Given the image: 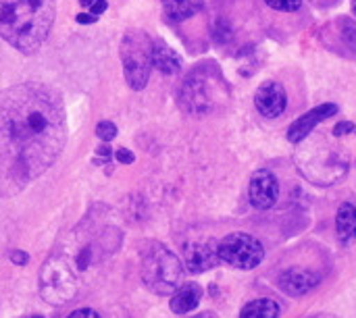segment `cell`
I'll list each match as a JSON object with an SVG mask.
<instances>
[{"label":"cell","mask_w":356,"mask_h":318,"mask_svg":"<svg viewBox=\"0 0 356 318\" xmlns=\"http://www.w3.org/2000/svg\"><path fill=\"white\" fill-rule=\"evenodd\" d=\"M67 144V112L58 92L23 81L0 92V190L19 192L42 177Z\"/></svg>","instance_id":"6da1fadb"},{"label":"cell","mask_w":356,"mask_h":318,"mask_svg":"<svg viewBox=\"0 0 356 318\" xmlns=\"http://www.w3.org/2000/svg\"><path fill=\"white\" fill-rule=\"evenodd\" d=\"M56 0H0V37L23 54H33L50 35Z\"/></svg>","instance_id":"7a4b0ae2"},{"label":"cell","mask_w":356,"mask_h":318,"mask_svg":"<svg viewBox=\"0 0 356 318\" xmlns=\"http://www.w3.org/2000/svg\"><path fill=\"white\" fill-rule=\"evenodd\" d=\"M140 256V277L152 294L169 296L179 287L184 265L165 244L150 240L142 246Z\"/></svg>","instance_id":"3957f363"},{"label":"cell","mask_w":356,"mask_h":318,"mask_svg":"<svg viewBox=\"0 0 356 318\" xmlns=\"http://www.w3.org/2000/svg\"><path fill=\"white\" fill-rule=\"evenodd\" d=\"M40 296L50 306H63L71 302L77 294V273L71 265V260L63 254H50L42 269L38 279Z\"/></svg>","instance_id":"277c9868"},{"label":"cell","mask_w":356,"mask_h":318,"mask_svg":"<svg viewBox=\"0 0 356 318\" xmlns=\"http://www.w3.org/2000/svg\"><path fill=\"white\" fill-rule=\"evenodd\" d=\"M150 52H152V37L144 29L125 31L119 46V54L123 62L125 81L136 92L144 90L150 79V69H152Z\"/></svg>","instance_id":"5b68a950"},{"label":"cell","mask_w":356,"mask_h":318,"mask_svg":"<svg viewBox=\"0 0 356 318\" xmlns=\"http://www.w3.org/2000/svg\"><path fill=\"white\" fill-rule=\"evenodd\" d=\"M217 252L221 262H227L234 269L242 271L257 269L265 258L263 244L248 233H229L217 244Z\"/></svg>","instance_id":"8992f818"},{"label":"cell","mask_w":356,"mask_h":318,"mask_svg":"<svg viewBox=\"0 0 356 318\" xmlns=\"http://www.w3.org/2000/svg\"><path fill=\"white\" fill-rule=\"evenodd\" d=\"M179 102H181L184 110H188L190 115L209 112L213 106V96H211V87H209L207 79L198 73L190 75L181 85Z\"/></svg>","instance_id":"52a82bcc"},{"label":"cell","mask_w":356,"mask_h":318,"mask_svg":"<svg viewBox=\"0 0 356 318\" xmlns=\"http://www.w3.org/2000/svg\"><path fill=\"white\" fill-rule=\"evenodd\" d=\"M338 110H340V108H338V104H334V102H325V104H319V106L311 108L309 112H305L302 117H298V119L290 125V129H288V140H290L292 144L305 142V140L317 129L319 123H323V121L336 117Z\"/></svg>","instance_id":"ba28073f"},{"label":"cell","mask_w":356,"mask_h":318,"mask_svg":"<svg viewBox=\"0 0 356 318\" xmlns=\"http://www.w3.org/2000/svg\"><path fill=\"white\" fill-rule=\"evenodd\" d=\"M277 196H280V183H277V177L267 171V169H261L252 175L250 179V185H248V200L254 208L259 210H269L271 206H275L277 202Z\"/></svg>","instance_id":"9c48e42d"},{"label":"cell","mask_w":356,"mask_h":318,"mask_svg":"<svg viewBox=\"0 0 356 318\" xmlns=\"http://www.w3.org/2000/svg\"><path fill=\"white\" fill-rule=\"evenodd\" d=\"M254 106L265 119H277L288 108V94L280 81H265L254 94Z\"/></svg>","instance_id":"30bf717a"},{"label":"cell","mask_w":356,"mask_h":318,"mask_svg":"<svg viewBox=\"0 0 356 318\" xmlns=\"http://www.w3.org/2000/svg\"><path fill=\"white\" fill-rule=\"evenodd\" d=\"M219 242H190L184 246V265L190 273H204L215 269L221 258L217 252Z\"/></svg>","instance_id":"8fae6325"},{"label":"cell","mask_w":356,"mask_h":318,"mask_svg":"<svg viewBox=\"0 0 356 318\" xmlns=\"http://www.w3.org/2000/svg\"><path fill=\"white\" fill-rule=\"evenodd\" d=\"M321 283V275L307 271V269H290L280 275L277 285L288 296H302L311 290H315Z\"/></svg>","instance_id":"7c38bea8"},{"label":"cell","mask_w":356,"mask_h":318,"mask_svg":"<svg viewBox=\"0 0 356 318\" xmlns=\"http://www.w3.org/2000/svg\"><path fill=\"white\" fill-rule=\"evenodd\" d=\"M150 58H152V67L159 69V71L165 73V75H175V73H179L181 67H184L181 56H179L167 42H163L161 37H154V40H152Z\"/></svg>","instance_id":"4fadbf2b"},{"label":"cell","mask_w":356,"mask_h":318,"mask_svg":"<svg viewBox=\"0 0 356 318\" xmlns=\"http://www.w3.org/2000/svg\"><path fill=\"white\" fill-rule=\"evenodd\" d=\"M200 300H202V287L196 283H184L171 296V310L175 315H188L200 304Z\"/></svg>","instance_id":"5bb4252c"},{"label":"cell","mask_w":356,"mask_h":318,"mask_svg":"<svg viewBox=\"0 0 356 318\" xmlns=\"http://www.w3.org/2000/svg\"><path fill=\"white\" fill-rule=\"evenodd\" d=\"M336 231L342 244H353L356 240V206L344 202L336 215Z\"/></svg>","instance_id":"9a60e30c"},{"label":"cell","mask_w":356,"mask_h":318,"mask_svg":"<svg viewBox=\"0 0 356 318\" xmlns=\"http://www.w3.org/2000/svg\"><path fill=\"white\" fill-rule=\"evenodd\" d=\"M202 6H204V0H163L167 19H171L175 23L194 17L196 12L202 10Z\"/></svg>","instance_id":"2e32d148"},{"label":"cell","mask_w":356,"mask_h":318,"mask_svg":"<svg viewBox=\"0 0 356 318\" xmlns=\"http://www.w3.org/2000/svg\"><path fill=\"white\" fill-rule=\"evenodd\" d=\"M282 315V308L275 300H269V298H261V300H252L248 302L242 312L240 318H280Z\"/></svg>","instance_id":"e0dca14e"},{"label":"cell","mask_w":356,"mask_h":318,"mask_svg":"<svg viewBox=\"0 0 356 318\" xmlns=\"http://www.w3.org/2000/svg\"><path fill=\"white\" fill-rule=\"evenodd\" d=\"M96 135H98L104 144H108V142H113V140L117 137V125L111 123V121H100V123L96 125Z\"/></svg>","instance_id":"ac0fdd59"},{"label":"cell","mask_w":356,"mask_h":318,"mask_svg":"<svg viewBox=\"0 0 356 318\" xmlns=\"http://www.w3.org/2000/svg\"><path fill=\"white\" fill-rule=\"evenodd\" d=\"M265 2L280 12H296L302 6V0H265Z\"/></svg>","instance_id":"d6986e66"},{"label":"cell","mask_w":356,"mask_h":318,"mask_svg":"<svg viewBox=\"0 0 356 318\" xmlns=\"http://www.w3.org/2000/svg\"><path fill=\"white\" fill-rule=\"evenodd\" d=\"M340 23H342L344 37H348L346 42H348V44H350V46L356 50V23L355 21H350V19H342Z\"/></svg>","instance_id":"ffe728a7"},{"label":"cell","mask_w":356,"mask_h":318,"mask_svg":"<svg viewBox=\"0 0 356 318\" xmlns=\"http://www.w3.org/2000/svg\"><path fill=\"white\" fill-rule=\"evenodd\" d=\"M336 137H346L348 133H356V125L353 121H342V123H338L336 127H334V131H332Z\"/></svg>","instance_id":"44dd1931"},{"label":"cell","mask_w":356,"mask_h":318,"mask_svg":"<svg viewBox=\"0 0 356 318\" xmlns=\"http://www.w3.org/2000/svg\"><path fill=\"white\" fill-rule=\"evenodd\" d=\"M113 156H115V158H117V162H121V165H131V162L136 160L134 152H131V150H127V148H117V150L113 152Z\"/></svg>","instance_id":"7402d4cb"},{"label":"cell","mask_w":356,"mask_h":318,"mask_svg":"<svg viewBox=\"0 0 356 318\" xmlns=\"http://www.w3.org/2000/svg\"><path fill=\"white\" fill-rule=\"evenodd\" d=\"M67 318H102L96 310H92V308H79V310H73L71 315Z\"/></svg>","instance_id":"603a6c76"},{"label":"cell","mask_w":356,"mask_h":318,"mask_svg":"<svg viewBox=\"0 0 356 318\" xmlns=\"http://www.w3.org/2000/svg\"><path fill=\"white\" fill-rule=\"evenodd\" d=\"M10 260H13L15 265L23 267V265H27L29 256H27V252H23V250H15V252H10Z\"/></svg>","instance_id":"cb8c5ba5"},{"label":"cell","mask_w":356,"mask_h":318,"mask_svg":"<svg viewBox=\"0 0 356 318\" xmlns=\"http://www.w3.org/2000/svg\"><path fill=\"white\" fill-rule=\"evenodd\" d=\"M106 8H108V2H106V0H94L92 6H90V12L98 17V15H102Z\"/></svg>","instance_id":"d4e9b609"},{"label":"cell","mask_w":356,"mask_h":318,"mask_svg":"<svg viewBox=\"0 0 356 318\" xmlns=\"http://www.w3.org/2000/svg\"><path fill=\"white\" fill-rule=\"evenodd\" d=\"M96 15H92V12H79L77 17H75V21L77 23H81V25H92V23H96Z\"/></svg>","instance_id":"484cf974"},{"label":"cell","mask_w":356,"mask_h":318,"mask_svg":"<svg viewBox=\"0 0 356 318\" xmlns=\"http://www.w3.org/2000/svg\"><path fill=\"white\" fill-rule=\"evenodd\" d=\"M192 318H217L215 312H202V315H198V317H192Z\"/></svg>","instance_id":"4316f807"},{"label":"cell","mask_w":356,"mask_h":318,"mask_svg":"<svg viewBox=\"0 0 356 318\" xmlns=\"http://www.w3.org/2000/svg\"><path fill=\"white\" fill-rule=\"evenodd\" d=\"M92 2H94V0H79V4H81V6H88V8L92 6Z\"/></svg>","instance_id":"83f0119b"},{"label":"cell","mask_w":356,"mask_h":318,"mask_svg":"<svg viewBox=\"0 0 356 318\" xmlns=\"http://www.w3.org/2000/svg\"><path fill=\"white\" fill-rule=\"evenodd\" d=\"M353 10H355V15H356V0H353Z\"/></svg>","instance_id":"f1b7e54d"},{"label":"cell","mask_w":356,"mask_h":318,"mask_svg":"<svg viewBox=\"0 0 356 318\" xmlns=\"http://www.w3.org/2000/svg\"><path fill=\"white\" fill-rule=\"evenodd\" d=\"M311 318H332V317H311Z\"/></svg>","instance_id":"f546056e"},{"label":"cell","mask_w":356,"mask_h":318,"mask_svg":"<svg viewBox=\"0 0 356 318\" xmlns=\"http://www.w3.org/2000/svg\"><path fill=\"white\" fill-rule=\"evenodd\" d=\"M27 318H44V317H27Z\"/></svg>","instance_id":"4dcf8cb0"}]
</instances>
